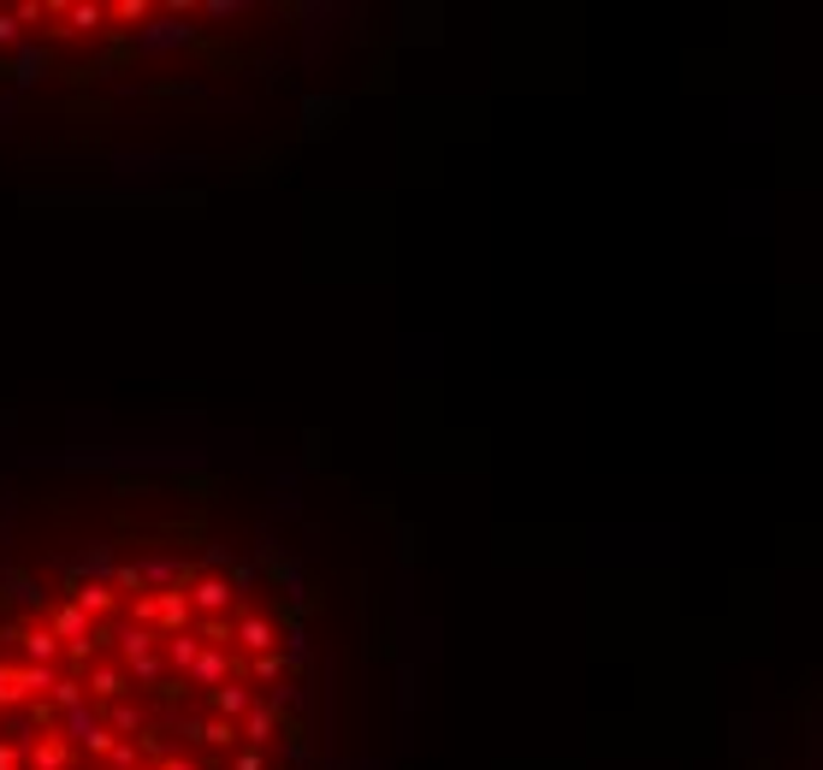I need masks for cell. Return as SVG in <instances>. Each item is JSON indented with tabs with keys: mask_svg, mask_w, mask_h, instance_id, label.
<instances>
[{
	"mask_svg": "<svg viewBox=\"0 0 823 770\" xmlns=\"http://www.w3.org/2000/svg\"><path fill=\"white\" fill-rule=\"evenodd\" d=\"M232 641L249 652V659H261V652H278V628H273V616H261V611H243L237 623H232Z\"/></svg>",
	"mask_w": 823,
	"mask_h": 770,
	"instance_id": "cell-4",
	"label": "cell"
},
{
	"mask_svg": "<svg viewBox=\"0 0 823 770\" xmlns=\"http://www.w3.org/2000/svg\"><path fill=\"white\" fill-rule=\"evenodd\" d=\"M18 646H25V659H30V664H48V670L60 664V652H66V646L53 641V634H48L42 623H36V628H18Z\"/></svg>",
	"mask_w": 823,
	"mask_h": 770,
	"instance_id": "cell-10",
	"label": "cell"
},
{
	"mask_svg": "<svg viewBox=\"0 0 823 770\" xmlns=\"http://www.w3.org/2000/svg\"><path fill=\"white\" fill-rule=\"evenodd\" d=\"M273 729H278V718L267 711V700H255V705H249V718L237 723V741H249V747H267V741H273Z\"/></svg>",
	"mask_w": 823,
	"mask_h": 770,
	"instance_id": "cell-12",
	"label": "cell"
},
{
	"mask_svg": "<svg viewBox=\"0 0 823 770\" xmlns=\"http://www.w3.org/2000/svg\"><path fill=\"white\" fill-rule=\"evenodd\" d=\"M160 646H166V664H173V670H178V682H184V670L196 664L202 641H196V634H173V641H160Z\"/></svg>",
	"mask_w": 823,
	"mask_h": 770,
	"instance_id": "cell-17",
	"label": "cell"
},
{
	"mask_svg": "<svg viewBox=\"0 0 823 770\" xmlns=\"http://www.w3.org/2000/svg\"><path fill=\"white\" fill-rule=\"evenodd\" d=\"M137 770H160V764H137Z\"/></svg>",
	"mask_w": 823,
	"mask_h": 770,
	"instance_id": "cell-33",
	"label": "cell"
},
{
	"mask_svg": "<svg viewBox=\"0 0 823 770\" xmlns=\"http://www.w3.org/2000/svg\"><path fill=\"white\" fill-rule=\"evenodd\" d=\"M66 747H84V753L89 759H107V753H114V729H107L101 718H96V711H89V705H78V711H66Z\"/></svg>",
	"mask_w": 823,
	"mask_h": 770,
	"instance_id": "cell-1",
	"label": "cell"
},
{
	"mask_svg": "<svg viewBox=\"0 0 823 770\" xmlns=\"http://www.w3.org/2000/svg\"><path fill=\"white\" fill-rule=\"evenodd\" d=\"M48 705L60 711V718H66V711H78V705H84V675H71V670H66L60 682L48 688Z\"/></svg>",
	"mask_w": 823,
	"mask_h": 770,
	"instance_id": "cell-15",
	"label": "cell"
},
{
	"mask_svg": "<svg viewBox=\"0 0 823 770\" xmlns=\"http://www.w3.org/2000/svg\"><path fill=\"white\" fill-rule=\"evenodd\" d=\"M48 634H53V641H60V646H71V641H84V634H89V616H84V611L71 605V598H66V605L53 611V623H48Z\"/></svg>",
	"mask_w": 823,
	"mask_h": 770,
	"instance_id": "cell-13",
	"label": "cell"
},
{
	"mask_svg": "<svg viewBox=\"0 0 823 770\" xmlns=\"http://www.w3.org/2000/svg\"><path fill=\"white\" fill-rule=\"evenodd\" d=\"M107 12H114V18H137V25H143V18H148V0H119V7H107Z\"/></svg>",
	"mask_w": 823,
	"mask_h": 770,
	"instance_id": "cell-28",
	"label": "cell"
},
{
	"mask_svg": "<svg viewBox=\"0 0 823 770\" xmlns=\"http://www.w3.org/2000/svg\"><path fill=\"white\" fill-rule=\"evenodd\" d=\"M18 764H25V747H18V741H0V770H18Z\"/></svg>",
	"mask_w": 823,
	"mask_h": 770,
	"instance_id": "cell-30",
	"label": "cell"
},
{
	"mask_svg": "<svg viewBox=\"0 0 823 770\" xmlns=\"http://www.w3.org/2000/svg\"><path fill=\"white\" fill-rule=\"evenodd\" d=\"M184 598H190V616H196V611H202V616H232V581L219 575V569L196 575V581H190V593H184Z\"/></svg>",
	"mask_w": 823,
	"mask_h": 770,
	"instance_id": "cell-3",
	"label": "cell"
},
{
	"mask_svg": "<svg viewBox=\"0 0 823 770\" xmlns=\"http://www.w3.org/2000/svg\"><path fill=\"white\" fill-rule=\"evenodd\" d=\"M60 18H66V25H60V30H96V25H101V18H107V7H66Z\"/></svg>",
	"mask_w": 823,
	"mask_h": 770,
	"instance_id": "cell-22",
	"label": "cell"
},
{
	"mask_svg": "<svg viewBox=\"0 0 823 770\" xmlns=\"http://www.w3.org/2000/svg\"><path fill=\"white\" fill-rule=\"evenodd\" d=\"M125 682L160 688V682H166V659H155V652H148V659H137V664H125Z\"/></svg>",
	"mask_w": 823,
	"mask_h": 770,
	"instance_id": "cell-19",
	"label": "cell"
},
{
	"mask_svg": "<svg viewBox=\"0 0 823 770\" xmlns=\"http://www.w3.org/2000/svg\"><path fill=\"white\" fill-rule=\"evenodd\" d=\"M25 711H30V723H36V729H42V735H48V729H53V723H60V711H53L48 700H25Z\"/></svg>",
	"mask_w": 823,
	"mask_h": 770,
	"instance_id": "cell-23",
	"label": "cell"
},
{
	"mask_svg": "<svg viewBox=\"0 0 823 770\" xmlns=\"http://www.w3.org/2000/svg\"><path fill=\"white\" fill-rule=\"evenodd\" d=\"M12 18H18V30H25V25H36V18H42V7H36V0H25V7H18Z\"/></svg>",
	"mask_w": 823,
	"mask_h": 770,
	"instance_id": "cell-31",
	"label": "cell"
},
{
	"mask_svg": "<svg viewBox=\"0 0 823 770\" xmlns=\"http://www.w3.org/2000/svg\"><path fill=\"white\" fill-rule=\"evenodd\" d=\"M114 641H119V652H125V664H137V659H148V652L160 646V634H155V628H137V623H125V628L114 634Z\"/></svg>",
	"mask_w": 823,
	"mask_h": 770,
	"instance_id": "cell-14",
	"label": "cell"
},
{
	"mask_svg": "<svg viewBox=\"0 0 823 770\" xmlns=\"http://www.w3.org/2000/svg\"><path fill=\"white\" fill-rule=\"evenodd\" d=\"M12 682L25 700H48V688L60 682V670H48V664H12Z\"/></svg>",
	"mask_w": 823,
	"mask_h": 770,
	"instance_id": "cell-11",
	"label": "cell"
},
{
	"mask_svg": "<svg viewBox=\"0 0 823 770\" xmlns=\"http://www.w3.org/2000/svg\"><path fill=\"white\" fill-rule=\"evenodd\" d=\"M12 705H25V693L12 682V664H0V711H12Z\"/></svg>",
	"mask_w": 823,
	"mask_h": 770,
	"instance_id": "cell-25",
	"label": "cell"
},
{
	"mask_svg": "<svg viewBox=\"0 0 823 770\" xmlns=\"http://www.w3.org/2000/svg\"><path fill=\"white\" fill-rule=\"evenodd\" d=\"M160 770H202V764H196V759H184V753H166Z\"/></svg>",
	"mask_w": 823,
	"mask_h": 770,
	"instance_id": "cell-32",
	"label": "cell"
},
{
	"mask_svg": "<svg viewBox=\"0 0 823 770\" xmlns=\"http://www.w3.org/2000/svg\"><path fill=\"white\" fill-rule=\"evenodd\" d=\"M278 659H285L291 670H296V664L308 659V641H303V628H291V634H285V652H278Z\"/></svg>",
	"mask_w": 823,
	"mask_h": 770,
	"instance_id": "cell-26",
	"label": "cell"
},
{
	"mask_svg": "<svg viewBox=\"0 0 823 770\" xmlns=\"http://www.w3.org/2000/svg\"><path fill=\"white\" fill-rule=\"evenodd\" d=\"M71 605H78V611L89 616V623H107V616L119 611V593L107 587V581H84V587L71 593Z\"/></svg>",
	"mask_w": 823,
	"mask_h": 770,
	"instance_id": "cell-5",
	"label": "cell"
},
{
	"mask_svg": "<svg viewBox=\"0 0 823 770\" xmlns=\"http://www.w3.org/2000/svg\"><path fill=\"white\" fill-rule=\"evenodd\" d=\"M125 670L119 664H89L84 670V693H96V700H107V705H114V700H125Z\"/></svg>",
	"mask_w": 823,
	"mask_h": 770,
	"instance_id": "cell-7",
	"label": "cell"
},
{
	"mask_svg": "<svg viewBox=\"0 0 823 770\" xmlns=\"http://www.w3.org/2000/svg\"><path fill=\"white\" fill-rule=\"evenodd\" d=\"M107 587H114V593H148V581H143V563H125V569H114V581H107Z\"/></svg>",
	"mask_w": 823,
	"mask_h": 770,
	"instance_id": "cell-21",
	"label": "cell"
},
{
	"mask_svg": "<svg viewBox=\"0 0 823 770\" xmlns=\"http://www.w3.org/2000/svg\"><path fill=\"white\" fill-rule=\"evenodd\" d=\"M243 670H249L255 682H285V675H291V664L278 659V652H261V659H249V664H243Z\"/></svg>",
	"mask_w": 823,
	"mask_h": 770,
	"instance_id": "cell-20",
	"label": "cell"
},
{
	"mask_svg": "<svg viewBox=\"0 0 823 770\" xmlns=\"http://www.w3.org/2000/svg\"><path fill=\"white\" fill-rule=\"evenodd\" d=\"M243 675V659H232V646H202L196 652V664L184 670V682H196V688H219V682H237Z\"/></svg>",
	"mask_w": 823,
	"mask_h": 770,
	"instance_id": "cell-2",
	"label": "cell"
},
{
	"mask_svg": "<svg viewBox=\"0 0 823 770\" xmlns=\"http://www.w3.org/2000/svg\"><path fill=\"white\" fill-rule=\"evenodd\" d=\"M232 770H267V759H261V747H243V753L232 759Z\"/></svg>",
	"mask_w": 823,
	"mask_h": 770,
	"instance_id": "cell-29",
	"label": "cell"
},
{
	"mask_svg": "<svg viewBox=\"0 0 823 770\" xmlns=\"http://www.w3.org/2000/svg\"><path fill=\"white\" fill-rule=\"evenodd\" d=\"M208 700H214V718H226V723H243V718H249V705H255V693L243 688V682H219V688L208 693Z\"/></svg>",
	"mask_w": 823,
	"mask_h": 770,
	"instance_id": "cell-6",
	"label": "cell"
},
{
	"mask_svg": "<svg viewBox=\"0 0 823 770\" xmlns=\"http://www.w3.org/2000/svg\"><path fill=\"white\" fill-rule=\"evenodd\" d=\"M101 723L114 729V741H119V735H143V705H130V700H114V711H107Z\"/></svg>",
	"mask_w": 823,
	"mask_h": 770,
	"instance_id": "cell-16",
	"label": "cell"
},
{
	"mask_svg": "<svg viewBox=\"0 0 823 770\" xmlns=\"http://www.w3.org/2000/svg\"><path fill=\"white\" fill-rule=\"evenodd\" d=\"M190 634L202 646H232V616H196Z\"/></svg>",
	"mask_w": 823,
	"mask_h": 770,
	"instance_id": "cell-18",
	"label": "cell"
},
{
	"mask_svg": "<svg viewBox=\"0 0 823 770\" xmlns=\"http://www.w3.org/2000/svg\"><path fill=\"white\" fill-rule=\"evenodd\" d=\"M178 735H184V741H202V747H232V741H237V723H226V718H208V723H202V718H184Z\"/></svg>",
	"mask_w": 823,
	"mask_h": 770,
	"instance_id": "cell-8",
	"label": "cell"
},
{
	"mask_svg": "<svg viewBox=\"0 0 823 770\" xmlns=\"http://www.w3.org/2000/svg\"><path fill=\"white\" fill-rule=\"evenodd\" d=\"M25 42V30H18V18L12 12H0V48H18Z\"/></svg>",
	"mask_w": 823,
	"mask_h": 770,
	"instance_id": "cell-27",
	"label": "cell"
},
{
	"mask_svg": "<svg viewBox=\"0 0 823 770\" xmlns=\"http://www.w3.org/2000/svg\"><path fill=\"white\" fill-rule=\"evenodd\" d=\"M25 764H30V770H66V764H71L66 735H42V741H30V747H25Z\"/></svg>",
	"mask_w": 823,
	"mask_h": 770,
	"instance_id": "cell-9",
	"label": "cell"
},
{
	"mask_svg": "<svg viewBox=\"0 0 823 770\" xmlns=\"http://www.w3.org/2000/svg\"><path fill=\"white\" fill-rule=\"evenodd\" d=\"M107 770H137V741H114V753H107Z\"/></svg>",
	"mask_w": 823,
	"mask_h": 770,
	"instance_id": "cell-24",
	"label": "cell"
}]
</instances>
